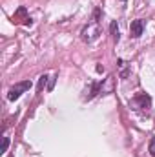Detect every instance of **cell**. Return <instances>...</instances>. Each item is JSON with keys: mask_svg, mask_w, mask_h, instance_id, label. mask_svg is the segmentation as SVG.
Here are the masks:
<instances>
[{"mask_svg": "<svg viewBox=\"0 0 155 157\" xmlns=\"http://www.w3.org/2000/svg\"><path fill=\"white\" fill-rule=\"evenodd\" d=\"M53 84H55V77L49 80V86H47V90H53Z\"/></svg>", "mask_w": 155, "mask_h": 157, "instance_id": "cell-9", "label": "cell"}, {"mask_svg": "<svg viewBox=\"0 0 155 157\" xmlns=\"http://www.w3.org/2000/svg\"><path fill=\"white\" fill-rule=\"evenodd\" d=\"M130 104H131L135 110H139V112H142V113H148L150 108H152V99H150V95H146V93H137V95L131 99Z\"/></svg>", "mask_w": 155, "mask_h": 157, "instance_id": "cell-2", "label": "cell"}, {"mask_svg": "<svg viewBox=\"0 0 155 157\" xmlns=\"http://www.w3.org/2000/svg\"><path fill=\"white\" fill-rule=\"evenodd\" d=\"M31 86H33V84H31V80H24V82L15 84V86L7 91V99H9V101H17V99H18L24 91H28Z\"/></svg>", "mask_w": 155, "mask_h": 157, "instance_id": "cell-3", "label": "cell"}, {"mask_svg": "<svg viewBox=\"0 0 155 157\" xmlns=\"http://www.w3.org/2000/svg\"><path fill=\"white\" fill-rule=\"evenodd\" d=\"M99 37H100V24H99V9H97L93 22L82 29V39L86 40V42H93V40H97Z\"/></svg>", "mask_w": 155, "mask_h": 157, "instance_id": "cell-1", "label": "cell"}, {"mask_svg": "<svg viewBox=\"0 0 155 157\" xmlns=\"http://www.w3.org/2000/svg\"><path fill=\"white\" fill-rule=\"evenodd\" d=\"M46 80H47V77H46V75H42V77H40V82H39V91H42V88H44Z\"/></svg>", "mask_w": 155, "mask_h": 157, "instance_id": "cell-6", "label": "cell"}, {"mask_svg": "<svg viewBox=\"0 0 155 157\" xmlns=\"http://www.w3.org/2000/svg\"><path fill=\"white\" fill-rule=\"evenodd\" d=\"M142 31H144V20H142V18L133 20L131 26H130V35H131L133 39H139V37L142 35Z\"/></svg>", "mask_w": 155, "mask_h": 157, "instance_id": "cell-4", "label": "cell"}, {"mask_svg": "<svg viewBox=\"0 0 155 157\" xmlns=\"http://www.w3.org/2000/svg\"><path fill=\"white\" fill-rule=\"evenodd\" d=\"M150 154H152V157H155V139H152V143H150Z\"/></svg>", "mask_w": 155, "mask_h": 157, "instance_id": "cell-7", "label": "cell"}, {"mask_svg": "<svg viewBox=\"0 0 155 157\" xmlns=\"http://www.w3.org/2000/svg\"><path fill=\"white\" fill-rule=\"evenodd\" d=\"M112 33H113V39L119 40V28H117V24H115V22L112 24Z\"/></svg>", "mask_w": 155, "mask_h": 157, "instance_id": "cell-5", "label": "cell"}, {"mask_svg": "<svg viewBox=\"0 0 155 157\" xmlns=\"http://www.w3.org/2000/svg\"><path fill=\"white\" fill-rule=\"evenodd\" d=\"M7 146H9V139L4 137V144H2V152H7Z\"/></svg>", "mask_w": 155, "mask_h": 157, "instance_id": "cell-8", "label": "cell"}]
</instances>
